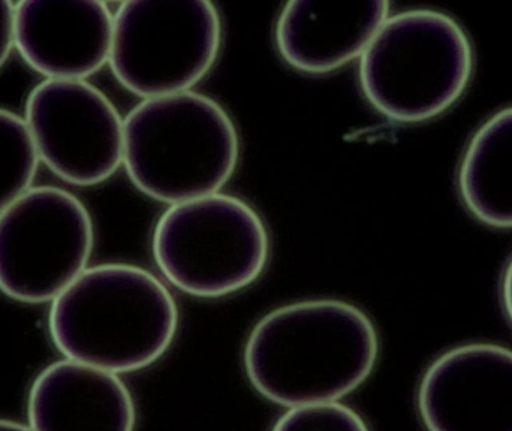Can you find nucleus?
Returning <instances> with one entry per match:
<instances>
[{"label": "nucleus", "instance_id": "nucleus-1", "mask_svg": "<svg viewBox=\"0 0 512 431\" xmlns=\"http://www.w3.org/2000/svg\"><path fill=\"white\" fill-rule=\"evenodd\" d=\"M375 325L339 300L288 304L265 315L245 348L256 391L277 405L333 403L366 382L378 360Z\"/></svg>", "mask_w": 512, "mask_h": 431}, {"label": "nucleus", "instance_id": "nucleus-2", "mask_svg": "<svg viewBox=\"0 0 512 431\" xmlns=\"http://www.w3.org/2000/svg\"><path fill=\"white\" fill-rule=\"evenodd\" d=\"M48 325L68 360L129 373L168 351L179 309L164 283L144 268L102 264L84 270L53 301Z\"/></svg>", "mask_w": 512, "mask_h": 431}, {"label": "nucleus", "instance_id": "nucleus-3", "mask_svg": "<svg viewBox=\"0 0 512 431\" xmlns=\"http://www.w3.org/2000/svg\"><path fill=\"white\" fill-rule=\"evenodd\" d=\"M239 150L227 111L200 93L146 99L123 122L129 179L162 203L215 195L236 171Z\"/></svg>", "mask_w": 512, "mask_h": 431}, {"label": "nucleus", "instance_id": "nucleus-4", "mask_svg": "<svg viewBox=\"0 0 512 431\" xmlns=\"http://www.w3.org/2000/svg\"><path fill=\"white\" fill-rule=\"evenodd\" d=\"M474 51L445 12L411 9L387 18L361 56L367 101L388 119L417 123L439 116L465 92Z\"/></svg>", "mask_w": 512, "mask_h": 431}, {"label": "nucleus", "instance_id": "nucleus-5", "mask_svg": "<svg viewBox=\"0 0 512 431\" xmlns=\"http://www.w3.org/2000/svg\"><path fill=\"white\" fill-rule=\"evenodd\" d=\"M268 250L261 217L231 195L174 204L153 232L159 270L180 291L200 298L248 288L264 271Z\"/></svg>", "mask_w": 512, "mask_h": 431}, {"label": "nucleus", "instance_id": "nucleus-6", "mask_svg": "<svg viewBox=\"0 0 512 431\" xmlns=\"http://www.w3.org/2000/svg\"><path fill=\"white\" fill-rule=\"evenodd\" d=\"M222 24L206 0H131L114 17L110 63L143 98L188 92L218 59Z\"/></svg>", "mask_w": 512, "mask_h": 431}, {"label": "nucleus", "instance_id": "nucleus-7", "mask_svg": "<svg viewBox=\"0 0 512 431\" xmlns=\"http://www.w3.org/2000/svg\"><path fill=\"white\" fill-rule=\"evenodd\" d=\"M93 222L74 195L29 189L0 213V291L20 303L56 300L86 268Z\"/></svg>", "mask_w": 512, "mask_h": 431}, {"label": "nucleus", "instance_id": "nucleus-8", "mask_svg": "<svg viewBox=\"0 0 512 431\" xmlns=\"http://www.w3.org/2000/svg\"><path fill=\"white\" fill-rule=\"evenodd\" d=\"M26 123L39 158L72 185H99L122 164V119L110 99L86 81L38 84L27 98Z\"/></svg>", "mask_w": 512, "mask_h": 431}, {"label": "nucleus", "instance_id": "nucleus-9", "mask_svg": "<svg viewBox=\"0 0 512 431\" xmlns=\"http://www.w3.org/2000/svg\"><path fill=\"white\" fill-rule=\"evenodd\" d=\"M418 411L429 431H512V351L493 343L451 349L427 369Z\"/></svg>", "mask_w": 512, "mask_h": 431}, {"label": "nucleus", "instance_id": "nucleus-10", "mask_svg": "<svg viewBox=\"0 0 512 431\" xmlns=\"http://www.w3.org/2000/svg\"><path fill=\"white\" fill-rule=\"evenodd\" d=\"M113 27L98 0H26L15 6L14 44L48 80H81L110 59Z\"/></svg>", "mask_w": 512, "mask_h": 431}, {"label": "nucleus", "instance_id": "nucleus-11", "mask_svg": "<svg viewBox=\"0 0 512 431\" xmlns=\"http://www.w3.org/2000/svg\"><path fill=\"white\" fill-rule=\"evenodd\" d=\"M390 3H286L277 18L274 39L280 56L307 74H325L363 56L388 18Z\"/></svg>", "mask_w": 512, "mask_h": 431}, {"label": "nucleus", "instance_id": "nucleus-12", "mask_svg": "<svg viewBox=\"0 0 512 431\" xmlns=\"http://www.w3.org/2000/svg\"><path fill=\"white\" fill-rule=\"evenodd\" d=\"M29 421L32 431H134L137 412L114 373L66 360L33 382Z\"/></svg>", "mask_w": 512, "mask_h": 431}, {"label": "nucleus", "instance_id": "nucleus-13", "mask_svg": "<svg viewBox=\"0 0 512 431\" xmlns=\"http://www.w3.org/2000/svg\"><path fill=\"white\" fill-rule=\"evenodd\" d=\"M459 191L481 222L512 228V107L493 114L469 141L460 164Z\"/></svg>", "mask_w": 512, "mask_h": 431}, {"label": "nucleus", "instance_id": "nucleus-14", "mask_svg": "<svg viewBox=\"0 0 512 431\" xmlns=\"http://www.w3.org/2000/svg\"><path fill=\"white\" fill-rule=\"evenodd\" d=\"M38 159L27 123L17 114L0 108V213L29 191Z\"/></svg>", "mask_w": 512, "mask_h": 431}, {"label": "nucleus", "instance_id": "nucleus-15", "mask_svg": "<svg viewBox=\"0 0 512 431\" xmlns=\"http://www.w3.org/2000/svg\"><path fill=\"white\" fill-rule=\"evenodd\" d=\"M271 431H370L363 418L345 405L321 403L286 412Z\"/></svg>", "mask_w": 512, "mask_h": 431}, {"label": "nucleus", "instance_id": "nucleus-16", "mask_svg": "<svg viewBox=\"0 0 512 431\" xmlns=\"http://www.w3.org/2000/svg\"><path fill=\"white\" fill-rule=\"evenodd\" d=\"M15 6L8 0H0V66L5 63L14 44Z\"/></svg>", "mask_w": 512, "mask_h": 431}, {"label": "nucleus", "instance_id": "nucleus-17", "mask_svg": "<svg viewBox=\"0 0 512 431\" xmlns=\"http://www.w3.org/2000/svg\"><path fill=\"white\" fill-rule=\"evenodd\" d=\"M502 303L512 324V258L505 268L504 279H502Z\"/></svg>", "mask_w": 512, "mask_h": 431}, {"label": "nucleus", "instance_id": "nucleus-18", "mask_svg": "<svg viewBox=\"0 0 512 431\" xmlns=\"http://www.w3.org/2000/svg\"><path fill=\"white\" fill-rule=\"evenodd\" d=\"M0 431H32V429H27L14 421L0 420Z\"/></svg>", "mask_w": 512, "mask_h": 431}]
</instances>
